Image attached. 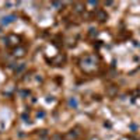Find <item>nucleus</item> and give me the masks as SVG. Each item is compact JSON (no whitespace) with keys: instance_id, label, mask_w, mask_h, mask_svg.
<instances>
[{"instance_id":"obj_1","label":"nucleus","mask_w":140,"mask_h":140,"mask_svg":"<svg viewBox=\"0 0 140 140\" xmlns=\"http://www.w3.org/2000/svg\"><path fill=\"white\" fill-rule=\"evenodd\" d=\"M13 18H14V15H10V17H7V18H4V24H8V22H11L13 21Z\"/></svg>"}]
</instances>
